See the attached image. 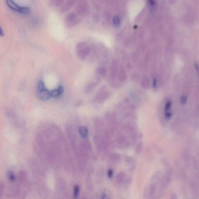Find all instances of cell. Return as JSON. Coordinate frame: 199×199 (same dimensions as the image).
I'll return each instance as SVG.
<instances>
[{
    "mask_svg": "<svg viewBox=\"0 0 199 199\" xmlns=\"http://www.w3.org/2000/svg\"><path fill=\"white\" fill-rule=\"evenodd\" d=\"M91 51V48L89 46L87 45L82 49L77 50V54L78 56L81 60H84L90 55Z\"/></svg>",
    "mask_w": 199,
    "mask_h": 199,
    "instance_id": "cell-1",
    "label": "cell"
},
{
    "mask_svg": "<svg viewBox=\"0 0 199 199\" xmlns=\"http://www.w3.org/2000/svg\"><path fill=\"white\" fill-rule=\"evenodd\" d=\"M37 94L38 98L43 101H48L51 98L50 92L45 88L43 89L37 91Z\"/></svg>",
    "mask_w": 199,
    "mask_h": 199,
    "instance_id": "cell-2",
    "label": "cell"
},
{
    "mask_svg": "<svg viewBox=\"0 0 199 199\" xmlns=\"http://www.w3.org/2000/svg\"><path fill=\"white\" fill-rule=\"evenodd\" d=\"M108 93L105 91L104 88L100 89L98 91L96 96V101L99 103H103L106 101L108 97Z\"/></svg>",
    "mask_w": 199,
    "mask_h": 199,
    "instance_id": "cell-3",
    "label": "cell"
},
{
    "mask_svg": "<svg viewBox=\"0 0 199 199\" xmlns=\"http://www.w3.org/2000/svg\"><path fill=\"white\" fill-rule=\"evenodd\" d=\"M7 4L11 9L13 11L18 12V13L22 14L23 7H20L14 2L13 0H7L6 1Z\"/></svg>",
    "mask_w": 199,
    "mask_h": 199,
    "instance_id": "cell-4",
    "label": "cell"
},
{
    "mask_svg": "<svg viewBox=\"0 0 199 199\" xmlns=\"http://www.w3.org/2000/svg\"><path fill=\"white\" fill-rule=\"evenodd\" d=\"M64 91V89L62 86H60L59 88L56 89L54 90L51 91V98H56L59 97V96L62 94Z\"/></svg>",
    "mask_w": 199,
    "mask_h": 199,
    "instance_id": "cell-5",
    "label": "cell"
},
{
    "mask_svg": "<svg viewBox=\"0 0 199 199\" xmlns=\"http://www.w3.org/2000/svg\"><path fill=\"white\" fill-rule=\"evenodd\" d=\"M79 133L83 138H86L88 134V130L86 127H80L79 129Z\"/></svg>",
    "mask_w": 199,
    "mask_h": 199,
    "instance_id": "cell-6",
    "label": "cell"
},
{
    "mask_svg": "<svg viewBox=\"0 0 199 199\" xmlns=\"http://www.w3.org/2000/svg\"><path fill=\"white\" fill-rule=\"evenodd\" d=\"M97 72L98 75L102 77H106L107 75V70L103 67H100L98 69Z\"/></svg>",
    "mask_w": 199,
    "mask_h": 199,
    "instance_id": "cell-7",
    "label": "cell"
},
{
    "mask_svg": "<svg viewBox=\"0 0 199 199\" xmlns=\"http://www.w3.org/2000/svg\"><path fill=\"white\" fill-rule=\"evenodd\" d=\"M98 82V81L96 82H92L88 84L86 86V89H85L86 92H89L91 90L93 89L95 86L97 85Z\"/></svg>",
    "mask_w": 199,
    "mask_h": 199,
    "instance_id": "cell-8",
    "label": "cell"
},
{
    "mask_svg": "<svg viewBox=\"0 0 199 199\" xmlns=\"http://www.w3.org/2000/svg\"><path fill=\"white\" fill-rule=\"evenodd\" d=\"M113 22L114 25L116 27H119L120 25V20L118 16L114 17L113 19Z\"/></svg>",
    "mask_w": 199,
    "mask_h": 199,
    "instance_id": "cell-9",
    "label": "cell"
},
{
    "mask_svg": "<svg viewBox=\"0 0 199 199\" xmlns=\"http://www.w3.org/2000/svg\"><path fill=\"white\" fill-rule=\"evenodd\" d=\"M80 192V187L77 185H75L74 188V195L75 198L78 197Z\"/></svg>",
    "mask_w": 199,
    "mask_h": 199,
    "instance_id": "cell-10",
    "label": "cell"
},
{
    "mask_svg": "<svg viewBox=\"0 0 199 199\" xmlns=\"http://www.w3.org/2000/svg\"><path fill=\"white\" fill-rule=\"evenodd\" d=\"M87 45V44H86V43H85V42H81V43H79L77 45V50L82 49V48L85 47Z\"/></svg>",
    "mask_w": 199,
    "mask_h": 199,
    "instance_id": "cell-11",
    "label": "cell"
},
{
    "mask_svg": "<svg viewBox=\"0 0 199 199\" xmlns=\"http://www.w3.org/2000/svg\"><path fill=\"white\" fill-rule=\"evenodd\" d=\"M45 88L44 82L41 81H39L38 82V87H37V91H39Z\"/></svg>",
    "mask_w": 199,
    "mask_h": 199,
    "instance_id": "cell-12",
    "label": "cell"
},
{
    "mask_svg": "<svg viewBox=\"0 0 199 199\" xmlns=\"http://www.w3.org/2000/svg\"><path fill=\"white\" fill-rule=\"evenodd\" d=\"M74 14V13H70V14H69L67 16V19L70 22V21H72L75 19L76 16Z\"/></svg>",
    "mask_w": 199,
    "mask_h": 199,
    "instance_id": "cell-13",
    "label": "cell"
},
{
    "mask_svg": "<svg viewBox=\"0 0 199 199\" xmlns=\"http://www.w3.org/2000/svg\"><path fill=\"white\" fill-rule=\"evenodd\" d=\"M172 103L170 102H168L166 104L165 107V111L166 112H169L171 107Z\"/></svg>",
    "mask_w": 199,
    "mask_h": 199,
    "instance_id": "cell-14",
    "label": "cell"
},
{
    "mask_svg": "<svg viewBox=\"0 0 199 199\" xmlns=\"http://www.w3.org/2000/svg\"><path fill=\"white\" fill-rule=\"evenodd\" d=\"M8 177L11 181H14L15 179V177L14 174H13L12 172H10L8 174Z\"/></svg>",
    "mask_w": 199,
    "mask_h": 199,
    "instance_id": "cell-15",
    "label": "cell"
},
{
    "mask_svg": "<svg viewBox=\"0 0 199 199\" xmlns=\"http://www.w3.org/2000/svg\"><path fill=\"white\" fill-rule=\"evenodd\" d=\"M4 190V185L3 183L0 182V198L2 196Z\"/></svg>",
    "mask_w": 199,
    "mask_h": 199,
    "instance_id": "cell-16",
    "label": "cell"
},
{
    "mask_svg": "<svg viewBox=\"0 0 199 199\" xmlns=\"http://www.w3.org/2000/svg\"><path fill=\"white\" fill-rule=\"evenodd\" d=\"M187 101V98L185 96H182L180 100V102L182 104L184 105L186 103Z\"/></svg>",
    "mask_w": 199,
    "mask_h": 199,
    "instance_id": "cell-17",
    "label": "cell"
},
{
    "mask_svg": "<svg viewBox=\"0 0 199 199\" xmlns=\"http://www.w3.org/2000/svg\"><path fill=\"white\" fill-rule=\"evenodd\" d=\"M113 174V172L112 171V170H111V169H109V170H108V172H107V175H108V177H109V178H111L112 177Z\"/></svg>",
    "mask_w": 199,
    "mask_h": 199,
    "instance_id": "cell-18",
    "label": "cell"
},
{
    "mask_svg": "<svg viewBox=\"0 0 199 199\" xmlns=\"http://www.w3.org/2000/svg\"><path fill=\"white\" fill-rule=\"evenodd\" d=\"M148 1L152 7H154L155 6L156 4L155 0H148Z\"/></svg>",
    "mask_w": 199,
    "mask_h": 199,
    "instance_id": "cell-19",
    "label": "cell"
},
{
    "mask_svg": "<svg viewBox=\"0 0 199 199\" xmlns=\"http://www.w3.org/2000/svg\"><path fill=\"white\" fill-rule=\"evenodd\" d=\"M172 117L171 113L170 112H165V117L166 119H169Z\"/></svg>",
    "mask_w": 199,
    "mask_h": 199,
    "instance_id": "cell-20",
    "label": "cell"
},
{
    "mask_svg": "<svg viewBox=\"0 0 199 199\" xmlns=\"http://www.w3.org/2000/svg\"><path fill=\"white\" fill-rule=\"evenodd\" d=\"M157 86V81L156 79H154L153 80V87L154 88H156Z\"/></svg>",
    "mask_w": 199,
    "mask_h": 199,
    "instance_id": "cell-21",
    "label": "cell"
},
{
    "mask_svg": "<svg viewBox=\"0 0 199 199\" xmlns=\"http://www.w3.org/2000/svg\"><path fill=\"white\" fill-rule=\"evenodd\" d=\"M4 35V33L3 31L1 28V25H0V36H3Z\"/></svg>",
    "mask_w": 199,
    "mask_h": 199,
    "instance_id": "cell-22",
    "label": "cell"
}]
</instances>
